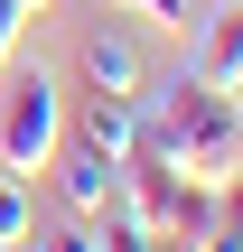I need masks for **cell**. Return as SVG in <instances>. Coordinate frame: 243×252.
<instances>
[{"instance_id": "obj_1", "label": "cell", "mask_w": 243, "mask_h": 252, "mask_svg": "<svg viewBox=\"0 0 243 252\" xmlns=\"http://www.w3.org/2000/svg\"><path fill=\"white\" fill-rule=\"evenodd\" d=\"M56 140H66V84L47 65H0V168L37 187Z\"/></svg>"}, {"instance_id": "obj_2", "label": "cell", "mask_w": 243, "mask_h": 252, "mask_svg": "<svg viewBox=\"0 0 243 252\" xmlns=\"http://www.w3.org/2000/svg\"><path fill=\"white\" fill-rule=\"evenodd\" d=\"M47 187H56V215H84V224H103L112 215V196H122V168L94 150V140H56V159H47Z\"/></svg>"}, {"instance_id": "obj_3", "label": "cell", "mask_w": 243, "mask_h": 252, "mask_svg": "<svg viewBox=\"0 0 243 252\" xmlns=\"http://www.w3.org/2000/svg\"><path fill=\"white\" fill-rule=\"evenodd\" d=\"M187 37H197V47H187V75H197V84H215V94H243V9L197 19Z\"/></svg>"}, {"instance_id": "obj_4", "label": "cell", "mask_w": 243, "mask_h": 252, "mask_svg": "<svg viewBox=\"0 0 243 252\" xmlns=\"http://www.w3.org/2000/svg\"><path fill=\"white\" fill-rule=\"evenodd\" d=\"M66 131L75 140H94L112 168L140 150V103H122V94H84V103H66Z\"/></svg>"}, {"instance_id": "obj_5", "label": "cell", "mask_w": 243, "mask_h": 252, "mask_svg": "<svg viewBox=\"0 0 243 252\" xmlns=\"http://www.w3.org/2000/svg\"><path fill=\"white\" fill-rule=\"evenodd\" d=\"M84 94H122V103H140V94H150L140 47H131V37H112V28H94V37H84Z\"/></svg>"}, {"instance_id": "obj_6", "label": "cell", "mask_w": 243, "mask_h": 252, "mask_svg": "<svg viewBox=\"0 0 243 252\" xmlns=\"http://www.w3.org/2000/svg\"><path fill=\"white\" fill-rule=\"evenodd\" d=\"M28 252H103V224H84V215H56V224H28Z\"/></svg>"}, {"instance_id": "obj_7", "label": "cell", "mask_w": 243, "mask_h": 252, "mask_svg": "<svg viewBox=\"0 0 243 252\" xmlns=\"http://www.w3.org/2000/svg\"><path fill=\"white\" fill-rule=\"evenodd\" d=\"M28 224H37V196H28V178L0 168V243H28Z\"/></svg>"}, {"instance_id": "obj_8", "label": "cell", "mask_w": 243, "mask_h": 252, "mask_svg": "<svg viewBox=\"0 0 243 252\" xmlns=\"http://www.w3.org/2000/svg\"><path fill=\"white\" fill-rule=\"evenodd\" d=\"M103 252H178V234H140V224L103 215Z\"/></svg>"}, {"instance_id": "obj_9", "label": "cell", "mask_w": 243, "mask_h": 252, "mask_svg": "<svg viewBox=\"0 0 243 252\" xmlns=\"http://www.w3.org/2000/svg\"><path fill=\"white\" fill-rule=\"evenodd\" d=\"M150 28H197V0H131Z\"/></svg>"}, {"instance_id": "obj_10", "label": "cell", "mask_w": 243, "mask_h": 252, "mask_svg": "<svg viewBox=\"0 0 243 252\" xmlns=\"http://www.w3.org/2000/svg\"><path fill=\"white\" fill-rule=\"evenodd\" d=\"M19 28H28V9H19V0H0V65H9V47H19Z\"/></svg>"}, {"instance_id": "obj_11", "label": "cell", "mask_w": 243, "mask_h": 252, "mask_svg": "<svg viewBox=\"0 0 243 252\" xmlns=\"http://www.w3.org/2000/svg\"><path fill=\"white\" fill-rule=\"evenodd\" d=\"M19 9H47V0H19Z\"/></svg>"}, {"instance_id": "obj_12", "label": "cell", "mask_w": 243, "mask_h": 252, "mask_svg": "<svg viewBox=\"0 0 243 252\" xmlns=\"http://www.w3.org/2000/svg\"><path fill=\"white\" fill-rule=\"evenodd\" d=\"M0 252H28V243H0Z\"/></svg>"}, {"instance_id": "obj_13", "label": "cell", "mask_w": 243, "mask_h": 252, "mask_svg": "<svg viewBox=\"0 0 243 252\" xmlns=\"http://www.w3.org/2000/svg\"><path fill=\"white\" fill-rule=\"evenodd\" d=\"M234 196H243V178H234Z\"/></svg>"}, {"instance_id": "obj_14", "label": "cell", "mask_w": 243, "mask_h": 252, "mask_svg": "<svg viewBox=\"0 0 243 252\" xmlns=\"http://www.w3.org/2000/svg\"><path fill=\"white\" fill-rule=\"evenodd\" d=\"M234 103H243V94H234Z\"/></svg>"}]
</instances>
